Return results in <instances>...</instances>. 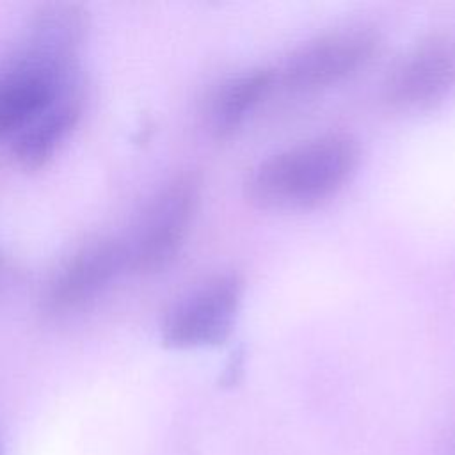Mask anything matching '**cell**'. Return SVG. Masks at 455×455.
<instances>
[{
	"label": "cell",
	"instance_id": "cell-1",
	"mask_svg": "<svg viewBox=\"0 0 455 455\" xmlns=\"http://www.w3.org/2000/svg\"><path fill=\"white\" fill-rule=\"evenodd\" d=\"M359 164L348 133H325L281 149L254 165L243 183L251 204L270 212L316 206L334 196Z\"/></svg>",
	"mask_w": 455,
	"mask_h": 455
},
{
	"label": "cell",
	"instance_id": "cell-2",
	"mask_svg": "<svg viewBox=\"0 0 455 455\" xmlns=\"http://www.w3.org/2000/svg\"><path fill=\"white\" fill-rule=\"evenodd\" d=\"M199 203V181L181 174L167 181L144 206L124 243L128 268L142 274L165 268L180 252Z\"/></svg>",
	"mask_w": 455,
	"mask_h": 455
},
{
	"label": "cell",
	"instance_id": "cell-3",
	"mask_svg": "<svg viewBox=\"0 0 455 455\" xmlns=\"http://www.w3.org/2000/svg\"><path fill=\"white\" fill-rule=\"evenodd\" d=\"M379 32L348 25L315 36L297 46L275 71V82L291 92H315L336 85L364 68L379 50Z\"/></svg>",
	"mask_w": 455,
	"mask_h": 455
},
{
	"label": "cell",
	"instance_id": "cell-4",
	"mask_svg": "<svg viewBox=\"0 0 455 455\" xmlns=\"http://www.w3.org/2000/svg\"><path fill=\"white\" fill-rule=\"evenodd\" d=\"M384 100L400 112H427L455 92V30L419 39L389 71Z\"/></svg>",
	"mask_w": 455,
	"mask_h": 455
},
{
	"label": "cell",
	"instance_id": "cell-5",
	"mask_svg": "<svg viewBox=\"0 0 455 455\" xmlns=\"http://www.w3.org/2000/svg\"><path fill=\"white\" fill-rule=\"evenodd\" d=\"M243 283L236 274L215 275L183 295L165 315L162 341L171 348L222 343L233 331Z\"/></svg>",
	"mask_w": 455,
	"mask_h": 455
},
{
	"label": "cell",
	"instance_id": "cell-6",
	"mask_svg": "<svg viewBox=\"0 0 455 455\" xmlns=\"http://www.w3.org/2000/svg\"><path fill=\"white\" fill-rule=\"evenodd\" d=\"M75 82L76 69H59L16 55L0 73V137H16Z\"/></svg>",
	"mask_w": 455,
	"mask_h": 455
},
{
	"label": "cell",
	"instance_id": "cell-7",
	"mask_svg": "<svg viewBox=\"0 0 455 455\" xmlns=\"http://www.w3.org/2000/svg\"><path fill=\"white\" fill-rule=\"evenodd\" d=\"M123 268H128L123 242H92L75 252L60 268L50 286L48 304L57 311L82 306L107 288Z\"/></svg>",
	"mask_w": 455,
	"mask_h": 455
},
{
	"label": "cell",
	"instance_id": "cell-8",
	"mask_svg": "<svg viewBox=\"0 0 455 455\" xmlns=\"http://www.w3.org/2000/svg\"><path fill=\"white\" fill-rule=\"evenodd\" d=\"M80 112L82 92L78 82H75L16 137H12L14 156L27 167L43 165L68 139L80 119Z\"/></svg>",
	"mask_w": 455,
	"mask_h": 455
},
{
	"label": "cell",
	"instance_id": "cell-9",
	"mask_svg": "<svg viewBox=\"0 0 455 455\" xmlns=\"http://www.w3.org/2000/svg\"><path fill=\"white\" fill-rule=\"evenodd\" d=\"M275 85V69L258 68L222 82L213 92L208 108V124L217 137L238 130L249 114Z\"/></svg>",
	"mask_w": 455,
	"mask_h": 455
},
{
	"label": "cell",
	"instance_id": "cell-10",
	"mask_svg": "<svg viewBox=\"0 0 455 455\" xmlns=\"http://www.w3.org/2000/svg\"><path fill=\"white\" fill-rule=\"evenodd\" d=\"M0 455H2V446H0Z\"/></svg>",
	"mask_w": 455,
	"mask_h": 455
}]
</instances>
